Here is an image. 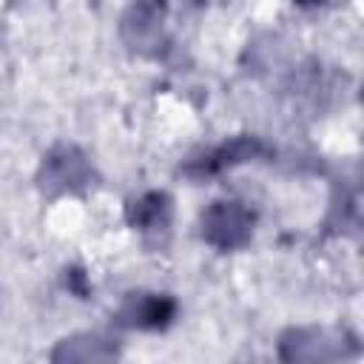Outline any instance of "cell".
I'll list each match as a JSON object with an SVG mask.
<instances>
[{
  "mask_svg": "<svg viewBox=\"0 0 364 364\" xmlns=\"http://www.w3.org/2000/svg\"><path fill=\"white\" fill-rule=\"evenodd\" d=\"M205 228H208V239L216 245H239L250 228V219L245 210H239L233 202H219L216 208L208 210L205 216Z\"/></svg>",
  "mask_w": 364,
  "mask_h": 364,
  "instance_id": "obj_1",
  "label": "cell"
},
{
  "mask_svg": "<svg viewBox=\"0 0 364 364\" xmlns=\"http://www.w3.org/2000/svg\"><path fill=\"white\" fill-rule=\"evenodd\" d=\"M171 310H173L171 301L154 296V299H145V301L134 304V307L128 310V316H131V324H139V327H159V324L171 316Z\"/></svg>",
  "mask_w": 364,
  "mask_h": 364,
  "instance_id": "obj_2",
  "label": "cell"
}]
</instances>
